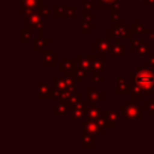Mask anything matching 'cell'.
<instances>
[{
	"label": "cell",
	"mask_w": 154,
	"mask_h": 154,
	"mask_svg": "<svg viewBox=\"0 0 154 154\" xmlns=\"http://www.w3.org/2000/svg\"><path fill=\"white\" fill-rule=\"evenodd\" d=\"M137 81H138V84L141 85V88H143V89L147 87H150L153 84V73H150L147 70L142 71V72H140Z\"/></svg>",
	"instance_id": "obj_1"
},
{
	"label": "cell",
	"mask_w": 154,
	"mask_h": 154,
	"mask_svg": "<svg viewBox=\"0 0 154 154\" xmlns=\"http://www.w3.org/2000/svg\"><path fill=\"white\" fill-rule=\"evenodd\" d=\"M105 1H113V0H105Z\"/></svg>",
	"instance_id": "obj_2"
}]
</instances>
